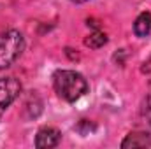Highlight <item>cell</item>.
Here are the masks:
<instances>
[{"label": "cell", "instance_id": "6da1fadb", "mask_svg": "<svg viewBox=\"0 0 151 149\" xmlns=\"http://www.w3.org/2000/svg\"><path fill=\"white\" fill-rule=\"evenodd\" d=\"M53 88L62 100L70 102V104L77 102L90 90L84 75L76 70H67V69H60L53 74Z\"/></svg>", "mask_w": 151, "mask_h": 149}, {"label": "cell", "instance_id": "7a4b0ae2", "mask_svg": "<svg viewBox=\"0 0 151 149\" xmlns=\"http://www.w3.org/2000/svg\"><path fill=\"white\" fill-rule=\"evenodd\" d=\"M25 51V37L19 30H5L0 34V70L14 65Z\"/></svg>", "mask_w": 151, "mask_h": 149}, {"label": "cell", "instance_id": "3957f363", "mask_svg": "<svg viewBox=\"0 0 151 149\" xmlns=\"http://www.w3.org/2000/svg\"><path fill=\"white\" fill-rule=\"evenodd\" d=\"M21 82L14 77H0V117L7 107L19 97Z\"/></svg>", "mask_w": 151, "mask_h": 149}, {"label": "cell", "instance_id": "277c9868", "mask_svg": "<svg viewBox=\"0 0 151 149\" xmlns=\"http://www.w3.org/2000/svg\"><path fill=\"white\" fill-rule=\"evenodd\" d=\"M62 140V132L55 126H42L35 135V148L37 149H51L56 148Z\"/></svg>", "mask_w": 151, "mask_h": 149}, {"label": "cell", "instance_id": "5b68a950", "mask_svg": "<svg viewBox=\"0 0 151 149\" xmlns=\"http://www.w3.org/2000/svg\"><path fill=\"white\" fill-rule=\"evenodd\" d=\"M134 149V148H151V137L146 132H130L123 142H121V149Z\"/></svg>", "mask_w": 151, "mask_h": 149}, {"label": "cell", "instance_id": "8992f818", "mask_svg": "<svg viewBox=\"0 0 151 149\" xmlns=\"http://www.w3.org/2000/svg\"><path fill=\"white\" fill-rule=\"evenodd\" d=\"M134 34L137 37H148L151 34V12L150 11H144L141 12L135 21H134Z\"/></svg>", "mask_w": 151, "mask_h": 149}, {"label": "cell", "instance_id": "52a82bcc", "mask_svg": "<svg viewBox=\"0 0 151 149\" xmlns=\"http://www.w3.org/2000/svg\"><path fill=\"white\" fill-rule=\"evenodd\" d=\"M106 44H107V35H106L104 32H100L99 28H97L95 32H91L88 37L84 39V46L90 47V49H100V47H104Z\"/></svg>", "mask_w": 151, "mask_h": 149}, {"label": "cell", "instance_id": "ba28073f", "mask_svg": "<svg viewBox=\"0 0 151 149\" xmlns=\"http://www.w3.org/2000/svg\"><path fill=\"white\" fill-rule=\"evenodd\" d=\"M142 117L148 121V125L151 126V93L146 97V100L142 104Z\"/></svg>", "mask_w": 151, "mask_h": 149}, {"label": "cell", "instance_id": "9c48e42d", "mask_svg": "<svg viewBox=\"0 0 151 149\" xmlns=\"http://www.w3.org/2000/svg\"><path fill=\"white\" fill-rule=\"evenodd\" d=\"M76 130H77L81 135H88L91 130H95V126H93V125H91L88 119H81V123L76 126Z\"/></svg>", "mask_w": 151, "mask_h": 149}, {"label": "cell", "instance_id": "30bf717a", "mask_svg": "<svg viewBox=\"0 0 151 149\" xmlns=\"http://www.w3.org/2000/svg\"><path fill=\"white\" fill-rule=\"evenodd\" d=\"M70 2H74V4H84V2H88V0H70Z\"/></svg>", "mask_w": 151, "mask_h": 149}]
</instances>
